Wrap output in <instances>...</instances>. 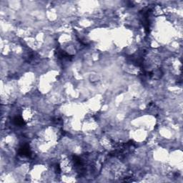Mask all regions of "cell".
<instances>
[{
    "mask_svg": "<svg viewBox=\"0 0 183 183\" xmlns=\"http://www.w3.org/2000/svg\"><path fill=\"white\" fill-rule=\"evenodd\" d=\"M55 55L59 60H67L70 61L73 59V57L68 55L67 53H66L65 51H62L60 49H57L55 51Z\"/></svg>",
    "mask_w": 183,
    "mask_h": 183,
    "instance_id": "6da1fadb",
    "label": "cell"
},
{
    "mask_svg": "<svg viewBox=\"0 0 183 183\" xmlns=\"http://www.w3.org/2000/svg\"><path fill=\"white\" fill-rule=\"evenodd\" d=\"M18 153H19V155L29 158V157L31 156V154H32V152H31L29 146H28L27 145H24L22 146L21 148L19 149V152H18Z\"/></svg>",
    "mask_w": 183,
    "mask_h": 183,
    "instance_id": "7a4b0ae2",
    "label": "cell"
},
{
    "mask_svg": "<svg viewBox=\"0 0 183 183\" xmlns=\"http://www.w3.org/2000/svg\"><path fill=\"white\" fill-rule=\"evenodd\" d=\"M13 122H14L15 125H18V126H24L25 125L24 120H23L22 118L20 117H14V120H13Z\"/></svg>",
    "mask_w": 183,
    "mask_h": 183,
    "instance_id": "3957f363",
    "label": "cell"
}]
</instances>
